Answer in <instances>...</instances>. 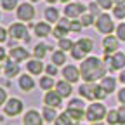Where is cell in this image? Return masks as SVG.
<instances>
[{
  "instance_id": "6da1fadb",
  "label": "cell",
  "mask_w": 125,
  "mask_h": 125,
  "mask_svg": "<svg viewBox=\"0 0 125 125\" xmlns=\"http://www.w3.org/2000/svg\"><path fill=\"white\" fill-rule=\"evenodd\" d=\"M106 62L99 57H85L80 66V75L85 82H96L103 80L106 76Z\"/></svg>"
},
{
  "instance_id": "7a4b0ae2",
  "label": "cell",
  "mask_w": 125,
  "mask_h": 125,
  "mask_svg": "<svg viewBox=\"0 0 125 125\" xmlns=\"http://www.w3.org/2000/svg\"><path fill=\"white\" fill-rule=\"evenodd\" d=\"M94 49V43L90 38H80L73 43V49H71V57L73 59H85V56Z\"/></svg>"
},
{
  "instance_id": "3957f363",
  "label": "cell",
  "mask_w": 125,
  "mask_h": 125,
  "mask_svg": "<svg viewBox=\"0 0 125 125\" xmlns=\"http://www.w3.org/2000/svg\"><path fill=\"white\" fill-rule=\"evenodd\" d=\"M106 115H108V109H106V106H104L103 103H92V104H89L87 109H85V118H87L90 123L101 122L103 118H106Z\"/></svg>"
},
{
  "instance_id": "277c9868",
  "label": "cell",
  "mask_w": 125,
  "mask_h": 125,
  "mask_svg": "<svg viewBox=\"0 0 125 125\" xmlns=\"http://www.w3.org/2000/svg\"><path fill=\"white\" fill-rule=\"evenodd\" d=\"M104 62L106 66L115 71V70H123L125 66V54L123 52H113V54H104Z\"/></svg>"
},
{
  "instance_id": "5b68a950",
  "label": "cell",
  "mask_w": 125,
  "mask_h": 125,
  "mask_svg": "<svg viewBox=\"0 0 125 125\" xmlns=\"http://www.w3.org/2000/svg\"><path fill=\"white\" fill-rule=\"evenodd\" d=\"M96 28H97V31H101V33H104V35H111L113 33L115 24H113V19L109 18V14H99L97 16Z\"/></svg>"
},
{
  "instance_id": "8992f818",
  "label": "cell",
  "mask_w": 125,
  "mask_h": 125,
  "mask_svg": "<svg viewBox=\"0 0 125 125\" xmlns=\"http://www.w3.org/2000/svg\"><path fill=\"white\" fill-rule=\"evenodd\" d=\"M9 35L14 40H24L26 43L30 42V35H28V28L21 23H12L9 26Z\"/></svg>"
},
{
  "instance_id": "52a82bcc",
  "label": "cell",
  "mask_w": 125,
  "mask_h": 125,
  "mask_svg": "<svg viewBox=\"0 0 125 125\" xmlns=\"http://www.w3.org/2000/svg\"><path fill=\"white\" fill-rule=\"evenodd\" d=\"M4 113L7 116H18L19 113H23V101L18 97L7 99V103L4 104Z\"/></svg>"
},
{
  "instance_id": "ba28073f",
  "label": "cell",
  "mask_w": 125,
  "mask_h": 125,
  "mask_svg": "<svg viewBox=\"0 0 125 125\" xmlns=\"http://www.w3.org/2000/svg\"><path fill=\"white\" fill-rule=\"evenodd\" d=\"M97 87L94 82H85L82 83L80 87H78V92H80V96L83 99H89V101H94V99H97Z\"/></svg>"
},
{
  "instance_id": "9c48e42d",
  "label": "cell",
  "mask_w": 125,
  "mask_h": 125,
  "mask_svg": "<svg viewBox=\"0 0 125 125\" xmlns=\"http://www.w3.org/2000/svg\"><path fill=\"white\" fill-rule=\"evenodd\" d=\"M43 116L37 109H28L23 116V125H43Z\"/></svg>"
},
{
  "instance_id": "30bf717a",
  "label": "cell",
  "mask_w": 125,
  "mask_h": 125,
  "mask_svg": "<svg viewBox=\"0 0 125 125\" xmlns=\"http://www.w3.org/2000/svg\"><path fill=\"white\" fill-rule=\"evenodd\" d=\"M43 104L57 109V108L62 104V97L57 94V90H47L45 96H43Z\"/></svg>"
},
{
  "instance_id": "8fae6325",
  "label": "cell",
  "mask_w": 125,
  "mask_h": 125,
  "mask_svg": "<svg viewBox=\"0 0 125 125\" xmlns=\"http://www.w3.org/2000/svg\"><path fill=\"white\" fill-rule=\"evenodd\" d=\"M18 18L21 19V21H31L35 18V9H33V5L31 4H19V7H18Z\"/></svg>"
},
{
  "instance_id": "7c38bea8",
  "label": "cell",
  "mask_w": 125,
  "mask_h": 125,
  "mask_svg": "<svg viewBox=\"0 0 125 125\" xmlns=\"http://www.w3.org/2000/svg\"><path fill=\"white\" fill-rule=\"evenodd\" d=\"M62 76H64V80H68L70 83H75V82H78L80 80V68H76V66H73V64H68V66H64L62 68Z\"/></svg>"
},
{
  "instance_id": "4fadbf2b",
  "label": "cell",
  "mask_w": 125,
  "mask_h": 125,
  "mask_svg": "<svg viewBox=\"0 0 125 125\" xmlns=\"http://www.w3.org/2000/svg\"><path fill=\"white\" fill-rule=\"evenodd\" d=\"M83 12H85V7L82 4H71L70 2L64 7V16L70 18V19H76L78 16H83Z\"/></svg>"
},
{
  "instance_id": "5bb4252c",
  "label": "cell",
  "mask_w": 125,
  "mask_h": 125,
  "mask_svg": "<svg viewBox=\"0 0 125 125\" xmlns=\"http://www.w3.org/2000/svg\"><path fill=\"white\" fill-rule=\"evenodd\" d=\"M118 45H120V40H118V37H113V35H106V38L103 40L104 54H111V52H116V51H118Z\"/></svg>"
},
{
  "instance_id": "9a60e30c",
  "label": "cell",
  "mask_w": 125,
  "mask_h": 125,
  "mask_svg": "<svg viewBox=\"0 0 125 125\" xmlns=\"http://www.w3.org/2000/svg\"><path fill=\"white\" fill-rule=\"evenodd\" d=\"M9 56H10V59H12V61L21 62V61H26V59L30 57V52L24 49V47H14V49H10Z\"/></svg>"
},
{
  "instance_id": "2e32d148",
  "label": "cell",
  "mask_w": 125,
  "mask_h": 125,
  "mask_svg": "<svg viewBox=\"0 0 125 125\" xmlns=\"http://www.w3.org/2000/svg\"><path fill=\"white\" fill-rule=\"evenodd\" d=\"M56 90H57V94H59L61 97H70L71 92H73L71 83H70L68 80H59V82H56Z\"/></svg>"
},
{
  "instance_id": "e0dca14e",
  "label": "cell",
  "mask_w": 125,
  "mask_h": 125,
  "mask_svg": "<svg viewBox=\"0 0 125 125\" xmlns=\"http://www.w3.org/2000/svg\"><path fill=\"white\" fill-rule=\"evenodd\" d=\"M26 70H28L31 75H40V73L45 70V66H43L42 59H30V61L26 62Z\"/></svg>"
},
{
  "instance_id": "ac0fdd59",
  "label": "cell",
  "mask_w": 125,
  "mask_h": 125,
  "mask_svg": "<svg viewBox=\"0 0 125 125\" xmlns=\"http://www.w3.org/2000/svg\"><path fill=\"white\" fill-rule=\"evenodd\" d=\"M19 89L23 92H31L35 89V80L30 75H21L19 76Z\"/></svg>"
},
{
  "instance_id": "d6986e66",
  "label": "cell",
  "mask_w": 125,
  "mask_h": 125,
  "mask_svg": "<svg viewBox=\"0 0 125 125\" xmlns=\"http://www.w3.org/2000/svg\"><path fill=\"white\" fill-rule=\"evenodd\" d=\"M4 73H5V76H7V78H12V76H16V75H19V64H18L16 61H12V59L5 61Z\"/></svg>"
},
{
  "instance_id": "ffe728a7",
  "label": "cell",
  "mask_w": 125,
  "mask_h": 125,
  "mask_svg": "<svg viewBox=\"0 0 125 125\" xmlns=\"http://www.w3.org/2000/svg\"><path fill=\"white\" fill-rule=\"evenodd\" d=\"M66 115L75 122V125H78L83 118H85V109H75V108H66Z\"/></svg>"
},
{
  "instance_id": "44dd1931",
  "label": "cell",
  "mask_w": 125,
  "mask_h": 125,
  "mask_svg": "<svg viewBox=\"0 0 125 125\" xmlns=\"http://www.w3.org/2000/svg\"><path fill=\"white\" fill-rule=\"evenodd\" d=\"M99 85H101L108 94H111V92H115V89H116V80H115L113 76H104Z\"/></svg>"
},
{
  "instance_id": "7402d4cb",
  "label": "cell",
  "mask_w": 125,
  "mask_h": 125,
  "mask_svg": "<svg viewBox=\"0 0 125 125\" xmlns=\"http://www.w3.org/2000/svg\"><path fill=\"white\" fill-rule=\"evenodd\" d=\"M52 33V30H51V24H47V23H37L35 24V35L43 38L47 35H51Z\"/></svg>"
},
{
  "instance_id": "603a6c76",
  "label": "cell",
  "mask_w": 125,
  "mask_h": 125,
  "mask_svg": "<svg viewBox=\"0 0 125 125\" xmlns=\"http://www.w3.org/2000/svg\"><path fill=\"white\" fill-rule=\"evenodd\" d=\"M42 116H43V120H45V122H49V123H54V122H56V118H57L59 115L56 113V108L45 106V108H43V111H42Z\"/></svg>"
},
{
  "instance_id": "cb8c5ba5",
  "label": "cell",
  "mask_w": 125,
  "mask_h": 125,
  "mask_svg": "<svg viewBox=\"0 0 125 125\" xmlns=\"http://www.w3.org/2000/svg\"><path fill=\"white\" fill-rule=\"evenodd\" d=\"M45 19L47 23H57L61 18H59V10L56 7H47L45 9Z\"/></svg>"
},
{
  "instance_id": "d4e9b609",
  "label": "cell",
  "mask_w": 125,
  "mask_h": 125,
  "mask_svg": "<svg viewBox=\"0 0 125 125\" xmlns=\"http://www.w3.org/2000/svg\"><path fill=\"white\" fill-rule=\"evenodd\" d=\"M66 62V54H64V51H56V52H52V64H56V66H62Z\"/></svg>"
},
{
  "instance_id": "484cf974",
  "label": "cell",
  "mask_w": 125,
  "mask_h": 125,
  "mask_svg": "<svg viewBox=\"0 0 125 125\" xmlns=\"http://www.w3.org/2000/svg\"><path fill=\"white\" fill-rule=\"evenodd\" d=\"M54 85H56V83H54V76L45 75V76L40 78V89H43V90H52Z\"/></svg>"
},
{
  "instance_id": "4316f807",
  "label": "cell",
  "mask_w": 125,
  "mask_h": 125,
  "mask_svg": "<svg viewBox=\"0 0 125 125\" xmlns=\"http://www.w3.org/2000/svg\"><path fill=\"white\" fill-rule=\"evenodd\" d=\"M47 51H49V47H47L45 43H37L35 49H33V56H35L37 59H43L45 54H47Z\"/></svg>"
},
{
  "instance_id": "83f0119b",
  "label": "cell",
  "mask_w": 125,
  "mask_h": 125,
  "mask_svg": "<svg viewBox=\"0 0 125 125\" xmlns=\"http://www.w3.org/2000/svg\"><path fill=\"white\" fill-rule=\"evenodd\" d=\"M54 125H75V122H73V120L66 115V111H64V113H61V115L56 118Z\"/></svg>"
},
{
  "instance_id": "f1b7e54d",
  "label": "cell",
  "mask_w": 125,
  "mask_h": 125,
  "mask_svg": "<svg viewBox=\"0 0 125 125\" xmlns=\"http://www.w3.org/2000/svg\"><path fill=\"white\" fill-rule=\"evenodd\" d=\"M106 122L109 125H118V109H109L106 115Z\"/></svg>"
},
{
  "instance_id": "f546056e",
  "label": "cell",
  "mask_w": 125,
  "mask_h": 125,
  "mask_svg": "<svg viewBox=\"0 0 125 125\" xmlns=\"http://www.w3.org/2000/svg\"><path fill=\"white\" fill-rule=\"evenodd\" d=\"M0 2H2V9L4 10H14L16 7H19L18 0H0Z\"/></svg>"
},
{
  "instance_id": "4dcf8cb0",
  "label": "cell",
  "mask_w": 125,
  "mask_h": 125,
  "mask_svg": "<svg viewBox=\"0 0 125 125\" xmlns=\"http://www.w3.org/2000/svg\"><path fill=\"white\" fill-rule=\"evenodd\" d=\"M68 31H70V30H66V28H62V26H59V24H57V26L54 28L52 33H54V37H56V38H59V40H61V38H66Z\"/></svg>"
},
{
  "instance_id": "1f68e13d",
  "label": "cell",
  "mask_w": 125,
  "mask_h": 125,
  "mask_svg": "<svg viewBox=\"0 0 125 125\" xmlns=\"http://www.w3.org/2000/svg\"><path fill=\"white\" fill-rule=\"evenodd\" d=\"M73 43L75 42H71L70 38H61L59 40V49L61 51H71L73 49Z\"/></svg>"
},
{
  "instance_id": "d6a6232c",
  "label": "cell",
  "mask_w": 125,
  "mask_h": 125,
  "mask_svg": "<svg viewBox=\"0 0 125 125\" xmlns=\"http://www.w3.org/2000/svg\"><path fill=\"white\" fill-rule=\"evenodd\" d=\"M113 16H115L116 19H123V18H125V5H115Z\"/></svg>"
},
{
  "instance_id": "836d02e7",
  "label": "cell",
  "mask_w": 125,
  "mask_h": 125,
  "mask_svg": "<svg viewBox=\"0 0 125 125\" xmlns=\"http://www.w3.org/2000/svg\"><path fill=\"white\" fill-rule=\"evenodd\" d=\"M68 108H75V109H83L85 106H83V101H82V99H71V101L68 103Z\"/></svg>"
},
{
  "instance_id": "e575fe53",
  "label": "cell",
  "mask_w": 125,
  "mask_h": 125,
  "mask_svg": "<svg viewBox=\"0 0 125 125\" xmlns=\"http://www.w3.org/2000/svg\"><path fill=\"white\" fill-rule=\"evenodd\" d=\"M83 26H90L94 23V14H83L82 16V21H80Z\"/></svg>"
},
{
  "instance_id": "d590c367",
  "label": "cell",
  "mask_w": 125,
  "mask_h": 125,
  "mask_svg": "<svg viewBox=\"0 0 125 125\" xmlns=\"http://www.w3.org/2000/svg\"><path fill=\"white\" fill-rule=\"evenodd\" d=\"M118 125H125V104L118 108Z\"/></svg>"
},
{
  "instance_id": "8d00e7d4",
  "label": "cell",
  "mask_w": 125,
  "mask_h": 125,
  "mask_svg": "<svg viewBox=\"0 0 125 125\" xmlns=\"http://www.w3.org/2000/svg\"><path fill=\"white\" fill-rule=\"evenodd\" d=\"M116 37H118V40L125 42V24H118L116 26Z\"/></svg>"
},
{
  "instance_id": "74e56055",
  "label": "cell",
  "mask_w": 125,
  "mask_h": 125,
  "mask_svg": "<svg viewBox=\"0 0 125 125\" xmlns=\"http://www.w3.org/2000/svg\"><path fill=\"white\" fill-rule=\"evenodd\" d=\"M97 4H99V7H103V9H111V7L115 5L113 0H97Z\"/></svg>"
},
{
  "instance_id": "f35d334b",
  "label": "cell",
  "mask_w": 125,
  "mask_h": 125,
  "mask_svg": "<svg viewBox=\"0 0 125 125\" xmlns=\"http://www.w3.org/2000/svg\"><path fill=\"white\" fill-rule=\"evenodd\" d=\"M45 73L49 75V76H56V75H57V68H56V64H47V66H45Z\"/></svg>"
},
{
  "instance_id": "ab89813d",
  "label": "cell",
  "mask_w": 125,
  "mask_h": 125,
  "mask_svg": "<svg viewBox=\"0 0 125 125\" xmlns=\"http://www.w3.org/2000/svg\"><path fill=\"white\" fill-rule=\"evenodd\" d=\"M82 23L80 21H71V24H70V31H75V33H78V31L82 30Z\"/></svg>"
},
{
  "instance_id": "60d3db41",
  "label": "cell",
  "mask_w": 125,
  "mask_h": 125,
  "mask_svg": "<svg viewBox=\"0 0 125 125\" xmlns=\"http://www.w3.org/2000/svg\"><path fill=\"white\" fill-rule=\"evenodd\" d=\"M57 24H59V26H62V28H66V30H70L71 21H70V18H66V16H64V18H61V19L57 21Z\"/></svg>"
},
{
  "instance_id": "b9f144b4",
  "label": "cell",
  "mask_w": 125,
  "mask_h": 125,
  "mask_svg": "<svg viewBox=\"0 0 125 125\" xmlns=\"http://www.w3.org/2000/svg\"><path fill=\"white\" fill-rule=\"evenodd\" d=\"M5 103H7V92H5V89L0 87V106H4Z\"/></svg>"
},
{
  "instance_id": "7bdbcfd3",
  "label": "cell",
  "mask_w": 125,
  "mask_h": 125,
  "mask_svg": "<svg viewBox=\"0 0 125 125\" xmlns=\"http://www.w3.org/2000/svg\"><path fill=\"white\" fill-rule=\"evenodd\" d=\"M118 101H120V104H125V87L118 90Z\"/></svg>"
},
{
  "instance_id": "ee69618b",
  "label": "cell",
  "mask_w": 125,
  "mask_h": 125,
  "mask_svg": "<svg viewBox=\"0 0 125 125\" xmlns=\"http://www.w3.org/2000/svg\"><path fill=\"white\" fill-rule=\"evenodd\" d=\"M7 40V30L0 26V42H5Z\"/></svg>"
},
{
  "instance_id": "f6af8a7d",
  "label": "cell",
  "mask_w": 125,
  "mask_h": 125,
  "mask_svg": "<svg viewBox=\"0 0 125 125\" xmlns=\"http://www.w3.org/2000/svg\"><path fill=\"white\" fill-rule=\"evenodd\" d=\"M89 9H90V12H92V14H96V12H97V9H99V4H96V2H92V4L89 5Z\"/></svg>"
},
{
  "instance_id": "bcb514c9",
  "label": "cell",
  "mask_w": 125,
  "mask_h": 125,
  "mask_svg": "<svg viewBox=\"0 0 125 125\" xmlns=\"http://www.w3.org/2000/svg\"><path fill=\"white\" fill-rule=\"evenodd\" d=\"M2 61H7V54H5L4 47H0V62H2Z\"/></svg>"
},
{
  "instance_id": "7dc6e473",
  "label": "cell",
  "mask_w": 125,
  "mask_h": 125,
  "mask_svg": "<svg viewBox=\"0 0 125 125\" xmlns=\"http://www.w3.org/2000/svg\"><path fill=\"white\" fill-rule=\"evenodd\" d=\"M118 80H120V82H122V83L125 85V70H123V71L120 73V78H118Z\"/></svg>"
},
{
  "instance_id": "c3c4849f",
  "label": "cell",
  "mask_w": 125,
  "mask_h": 125,
  "mask_svg": "<svg viewBox=\"0 0 125 125\" xmlns=\"http://www.w3.org/2000/svg\"><path fill=\"white\" fill-rule=\"evenodd\" d=\"M115 5H125V0H113Z\"/></svg>"
},
{
  "instance_id": "681fc988",
  "label": "cell",
  "mask_w": 125,
  "mask_h": 125,
  "mask_svg": "<svg viewBox=\"0 0 125 125\" xmlns=\"http://www.w3.org/2000/svg\"><path fill=\"white\" fill-rule=\"evenodd\" d=\"M90 125H103L101 122H94V123H90Z\"/></svg>"
},
{
  "instance_id": "f907efd6",
  "label": "cell",
  "mask_w": 125,
  "mask_h": 125,
  "mask_svg": "<svg viewBox=\"0 0 125 125\" xmlns=\"http://www.w3.org/2000/svg\"><path fill=\"white\" fill-rule=\"evenodd\" d=\"M47 2H49V4H56V2H57V0H47Z\"/></svg>"
},
{
  "instance_id": "816d5d0a",
  "label": "cell",
  "mask_w": 125,
  "mask_h": 125,
  "mask_svg": "<svg viewBox=\"0 0 125 125\" xmlns=\"http://www.w3.org/2000/svg\"><path fill=\"white\" fill-rule=\"evenodd\" d=\"M61 2H64V4H70V0H61Z\"/></svg>"
},
{
  "instance_id": "f5cc1de1",
  "label": "cell",
  "mask_w": 125,
  "mask_h": 125,
  "mask_svg": "<svg viewBox=\"0 0 125 125\" xmlns=\"http://www.w3.org/2000/svg\"><path fill=\"white\" fill-rule=\"evenodd\" d=\"M31 2H40V0H31Z\"/></svg>"
},
{
  "instance_id": "db71d44e",
  "label": "cell",
  "mask_w": 125,
  "mask_h": 125,
  "mask_svg": "<svg viewBox=\"0 0 125 125\" xmlns=\"http://www.w3.org/2000/svg\"><path fill=\"white\" fill-rule=\"evenodd\" d=\"M78 125H83V123H78Z\"/></svg>"
},
{
  "instance_id": "11a10c76",
  "label": "cell",
  "mask_w": 125,
  "mask_h": 125,
  "mask_svg": "<svg viewBox=\"0 0 125 125\" xmlns=\"http://www.w3.org/2000/svg\"><path fill=\"white\" fill-rule=\"evenodd\" d=\"M0 71H2V68H0Z\"/></svg>"
}]
</instances>
